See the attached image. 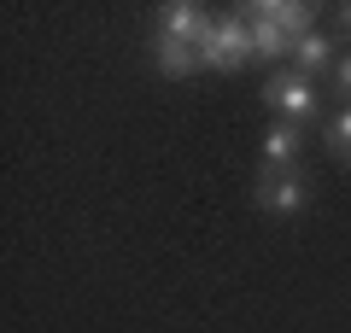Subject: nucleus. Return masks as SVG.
<instances>
[{
	"mask_svg": "<svg viewBox=\"0 0 351 333\" xmlns=\"http://www.w3.org/2000/svg\"><path fill=\"white\" fill-rule=\"evenodd\" d=\"M263 106L276 111V123L304 129V123H316L322 99H316V82H311V76H299V71H276L269 82H263Z\"/></svg>",
	"mask_w": 351,
	"mask_h": 333,
	"instance_id": "f257e3e1",
	"label": "nucleus"
},
{
	"mask_svg": "<svg viewBox=\"0 0 351 333\" xmlns=\"http://www.w3.org/2000/svg\"><path fill=\"white\" fill-rule=\"evenodd\" d=\"M246 59H252V29H246V18H217V29L205 36V47H199V64L205 71H217V76H234V71H246Z\"/></svg>",
	"mask_w": 351,
	"mask_h": 333,
	"instance_id": "f03ea898",
	"label": "nucleus"
},
{
	"mask_svg": "<svg viewBox=\"0 0 351 333\" xmlns=\"http://www.w3.org/2000/svg\"><path fill=\"white\" fill-rule=\"evenodd\" d=\"M252 199H258V210H269V217H299V210L311 205V182H304L299 170H258Z\"/></svg>",
	"mask_w": 351,
	"mask_h": 333,
	"instance_id": "7ed1b4c3",
	"label": "nucleus"
},
{
	"mask_svg": "<svg viewBox=\"0 0 351 333\" xmlns=\"http://www.w3.org/2000/svg\"><path fill=\"white\" fill-rule=\"evenodd\" d=\"M217 29V18L205 12L199 0H164L152 12V36H170V41H188V47H205V36Z\"/></svg>",
	"mask_w": 351,
	"mask_h": 333,
	"instance_id": "20e7f679",
	"label": "nucleus"
},
{
	"mask_svg": "<svg viewBox=\"0 0 351 333\" xmlns=\"http://www.w3.org/2000/svg\"><path fill=\"white\" fill-rule=\"evenodd\" d=\"M252 12L269 18V24H276L287 41L311 36V24H316V6H304V0H252Z\"/></svg>",
	"mask_w": 351,
	"mask_h": 333,
	"instance_id": "39448f33",
	"label": "nucleus"
},
{
	"mask_svg": "<svg viewBox=\"0 0 351 333\" xmlns=\"http://www.w3.org/2000/svg\"><path fill=\"white\" fill-rule=\"evenodd\" d=\"M299 152H304V129L293 123L263 129V170H299Z\"/></svg>",
	"mask_w": 351,
	"mask_h": 333,
	"instance_id": "423d86ee",
	"label": "nucleus"
},
{
	"mask_svg": "<svg viewBox=\"0 0 351 333\" xmlns=\"http://www.w3.org/2000/svg\"><path fill=\"white\" fill-rule=\"evenodd\" d=\"M152 64H158L170 82H188V76H199V47H188V41H170V36H152Z\"/></svg>",
	"mask_w": 351,
	"mask_h": 333,
	"instance_id": "0eeeda50",
	"label": "nucleus"
},
{
	"mask_svg": "<svg viewBox=\"0 0 351 333\" xmlns=\"http://www.w3.org/2000/svg\"><path fill=\"white\" fill-rule=\"evenodd\" d=\"M334 64H339V53H334V41H328V36H316V29H311V36L293 41V71H299V76H311V82H316V76H334Z\"/></svg>",
	"mask_w": 351,
	"mask_h": 333,
	"instance_id": "6e6552de",
	"label": "nucleus"
},
{
	"mask_svg": "<svg viewBox=\"0 0 351 333\" xmlns=\"http://www.w3.org/2000/svg\"><path fill=\"white\" fill-rule=\"evenodd\" d=\"M240 18H246V29H252V59H263V64H276V59H293V41L281 36L269 18H258L252 6H240Z\"/></svg>",
	"mask_w": 351,
	"mask_h": 333,
	"instance_id": "1a4fd4ad",
	"label": "nucleus"
},
{
	"mask_svg": "<svg viewBox=\"0 0 351 333\" xmlns=\"http://www.w3.org/2000/svg\"><path fill=\"white\" fill-rule=\"evenodd\" d=\"M328 152H334L339 164H351V106L334 111V123H328Z\"/></svg>",
	"mask_w": 351,
	"mask_h": 333,
	"instance_id": "9d476101",
	"label": "nucleus"
},
{
	"mask_svg": "<svg viewBox=\"0 0 351 333\" xmlns=\"http://www.w3.org/2000/svg\"><path fill=\"white\" fill-rule=\"evenodd\" d=\"M334 88L351 99V53H339V64H334Z\"/></svg>",
	"mask_w": 351,
	"mask_h": 333,
	"instance_id": "9b49d317",
	"label": "nucleus"
},
{
	"mask_svg": "<svg viewBox=\"0 0 351 333\" xmlns=\"http://www.w3.org/2000/svg\"><path fill=\"white\" fill-rule=\"evenodd\" d=\"M339 29H346V36H351V0H346V6H339Z\"/></svg>",
	"mask_w": 351,
	"mask_h": 333,
	"instance_id": "f8f14e48",
	"label": "nucleus"
}]
</instances>
